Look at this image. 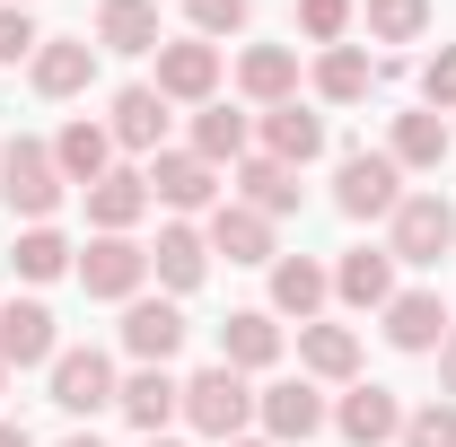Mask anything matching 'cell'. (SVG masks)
Segmentation results:
<instances>
[{"mask_svg":"<svg viewBox=\"0 0 456 447\" xmlns=\"http://www.w3.org/2000/svg\"><path fill=\"white\" fill-rule=\"evenodd\" d=\"M0 202H9L27 228H53V211H61V167H53L45 141H0Z\"/></svg>","mask_w":456,"mask_h":447,"instance_id":"1","label":"cell"},{"mask_svg":"<svg viewBox=\"0 0 456 447\" xmlns=\"http://www.w3.org/2000/svg\"><path fill=\"white\" fill-rule=\"evenodd\" d=\"M114 412H123L141 439H167V421L184 412V386H175L167 369H141V378H123V386H114Z\"/></svg>","mask_w":456,"mask_h":447,"instance_id":"12","label":"cell"},{"mask_svg":"<svg viewBox=\"0 0 456 447\" xmlns=\"http://www.w3.org/2000/svg\"><path fill=\"white\" fill-rule=\"evenodd\" d=\"M27 79H36V97H79L97 79V45L88 36H45L36 61H27Z\"/></svg>","mask_w":456,"mask_h":447,"instance_id":"13","label":"cell"},{"mask_svg":"<svg viewBox=\"0 0 456 447\" xmlns=\"http://www.w3.org/2000/svg\"><path fill=\"white\" fill-rule=\"evenodd\" d=\"M228 447H273V439H228Z\"/></svg>","mask_w":456,"mask_h":447,"instance_id":"42","label":"cell"},{"mask_svg":"<svg viewBox=\"0 0 456 447\" xmlns=\"http://www.w3.org/2000/svg\"><path fill=\"white\" fill-rule=\"evenodd\" d=\"M246 132H255L246 114L202 106V114H193V158H211V167H237V158H246Z\"/></svg>","mask_w":456,"mask_h":447,"instance_id":"31","label":"cell"},{"mask_svg":"<svg viewBox=\"0 0 456 447\" xmlns=\"http://www.w3.org/2000/svg\"><path fill=\"white\" fill-rule=\"evenodd\" d=\"M237 193H246V211H264V220H281V211H298V167H281V158H237Z\"/></svg>","mask_w":456,"mask_h":447,"instance_id":"26","label":"cell"},{"mask_svg":"<svg viewBox=\"0 0 456 447\" xmlns=\"http://www.w3.org/2000/svg\"><path fill=\"white\" fill-rule=\"evenodd\" d=\"M211 193H220V167H211V158H193V150H159V158H150V202H167V211H211Z\"/></svg>","mask_w":456,"mask_h":447,"instance_id":"10","label":"cell"},{"mask_svg":"<svg viewBox=\"0 0 456 447\" xmlns=\"http://www.w3.org/2000/svg\"><path fill=\"white\" fill-rule=\"evenodd\" d=\"M387 158H395V167H439V158H448V123H439L430 106H421V114H395Z\"/></svg>","mask_w":456,"mask_h":447,"instance_id":"30","label":"cell"},{"mask_svg":"<svg viewBox=\"0 0 456 447\" xmlns=\"http://www.w3.org/2000/svg\"><path fill=\"white\" fill-rule=\"evenodd\" d=\"M439 386H448V403H456V334L439 342Z\"/></svg>","mask_w":456,"mask_h":447,"instance_id":"39","label":"cell"},{"mask_svg":"<svg viewBox=\"0 0 456 447\" xmlns=\"http://www.w3.org/2000/svg\"><path fill=\"white\" fill-rule=\"evenodd\" d=\"M202 237H211V255H228V264H273V220L246 211V202H220Z\"/></svg>","mask_w":456,"mask_h":447,"instance_id":"20","label":"cell"},{"mask_svg":"<svg viewBox=\"0 0 456 447\" xmlns=\"http://www.w3.org/2000/svg\"><path fill=\"white\" fill-rule=\"evenodd\" d=\"M123 351H132L141 369H167L175 351H184V307H175V298H132V307H123Z\"/></svg>","mask_w":456,"mask_h":447,"instance_id":"8","label":"cell"},{"mask_svg":"<svg viewBox=\"0 0 456 447\" xmlns=\"http://www.w3.org/2000/svg\"><path fill=\"white\" fill-rule=\"evenodd\" d=\"M97 53H159V0H106L97 9Z\"/></svg>","mask_w":456,"mask_h":447,"instance_id":"25","label":"cell"},{"mask_svg":"<svg viewBox=\"0 0 456 447\" xmlns=\"http://www.w3.org/2000/svg\"><path fill=\"white\" fill-rule=\"evenodd\" d=\"M114 386H123V378H114L106 351H88V342H79V351H53V403L61 412H106Z\"/></svg>","mask_w":456,"mask_h":447,"instance_id":"9","label":"cell"},{"mask_svg":"<svg viewBox=\"0 0 456 447\" xmlns=\"http://www.w3.org/2000/svg\"><path fill=\"white\" fill-rule=\"evenodd\" d=\"M53 167H61V184H97V175L114 167V132L106 123H61V141H53Z\"/></svg>","mask_w":456,"mask_h":447,"instance_id":"22","label":"cell"},{"mask_svg":"<svg viewBox=\"0 0 456 447\" xmlns=\"http://www.w3.org/2000/svg\"><path fill=\"white\" fill-rule=\"evenodd\" d=\"M159 97L167 106H211L220 97V45H202V36L159 45Z\"/></svg>","mask_w":456,"mask_h":447,"instance_id":"5","label":"cell"},{"mask_svg":"<svg viewBox=\"0 0 456 447\" xmlns=\"http://www.w3.org/2000/svg\"><path fill=\"white\" fill-rule=\"evenodd\" d=\"M395 202H403V167L387 150H351L334 167V211L342 220H395Z\"/></svg>","mask_w":456,"mask_h":447,"instance_id":"2","label":"cell"},{"mask_svg":"<svg viewBox=\"0 0 456 447\" xmlns=\"http://www.w3.org/2000/svg\"><path fill=\"white\" fill-rule=\"evenodd\" d=\"M0 447H36V439H27V430H18V421H0Z\"/></svg>","mask_w":456,"mask_h":447,"instance_id":"40","label":"cell"},{"mask_svg":"<svg viewBox=\"0 0 456 447\" xmlns=\"http://www.w3.org/2000/svg\"><path fill=\"white\" fill-rule=\"evenodd\" d=\"M298 369L351 386V378H360V334H351V325H298Z\"/></svg>","mask_w":456,"mask_h":447,"instance_id":"24","label":"cell"},{"mask_svg":"<svg viewBox=\"0 0 456 447\" xmlns=\"http://www.w3.org/2000/svg\"><path fill=\"white\" fill-rule=\"evenodd\" d=\"M255 132H264V158H281V167H307V158L325 150V114H307L298 97H289V106H264Z\"/></svg>","mask_w":456,"mask_h":447,"instance_id":"19","label":"cell"},{"mask_svg":"<svg viewBox=\"0 0 456 447\" xmlns=\"http://www.w3.org/2000/svg\"><path fill=\"white\" fill-rule=\"evenodd\" d=\"M0 9H27V0H0Z\"/></svg>","mask_w":456,"mask_h":447,"instance_id":"44","label":"cell"},{"mask_svg":"<svg viewBox=\"0 0 456 447\" xmlns=\"http://www.w3.org/2000/svg\"><path fill=\"white\" fill-rule=\"evenodd\" d=\"M421 97H430V114L456 106V45H439V53L421 61Z\"/></svg>","mask_w":456,"mask_h":447,"instance_id":"37","label":"cell"},{"mask_svg":"<svg viewBox=\"0 0 456 447\" xmlns=\"http://www.w3.org/2000/svg\"><path fill=\"white\" fill-rule=\"evenodd\" d=\"M150 272L167 280V289H202V272H211V237L202 228H159V246H150Z\"/></svg>","mask_w":456,"mask_h":447,"instance_id":"23","label":"cell"},{"mask_svg":"<svg viewBox=\"0 0 456 447\" xmlns=\"http://www.w3.org/2000/svg\"><path fill=\"white\" fill-rule=\"evenodd\" d=\"M36 45H45L36 18H27V9H0V61H36Z\"/></svg>","mask_w":456,"mask_h":447,"instance_id":"38","label":"cell"},{"mask_svg":"<svg viewBox=\"0 0 456 447\" xmlns=\"http://www.w3.org/2000/svg\"><path fill=\"white\" fill-rule=\"evenodd\" d=\"M334 430H342L351 447H387V439H403V403H395L387 386H351V394L334 403Z\"/></svg>","mask_w":456,"mask_h":447,"instance_id":"17","label":"cell"},{"mask_svg":"<svg viewBox=\"0 0 456 447\" xmlns=\"http://www.w3.org/2000/svg\"><path fill=\"white\" fill-rule=\"evenodd\" d=\"M141 211H150V175H141V167H106L97 184H88V220H97V237H132Z\"/></svg>","mask_w":456,"mask_h":447,"instance_id":"18","label":"cell"},{"mask_svg":"<svg viewBox=\"0 0 456 447\" xmlns=\"http://www.w3.org/2000/svg\"><path fill=\"white\" fill-rule=\"evenodd\" d=\"M106 132H114V150H159V132H167V97L159 88H123L106 114Z\"/></svg>","mask_w":456,"mask_h":447,"instance_id":"28","label":"cell"},{"mask_svg":"<svg viewBox=\"0 0 456 447\" xmlns=\"http://www.w3.org/2000/svg\"><path fill=\"white\" fill-rule=\"evenodd\" d=\"M53 351H61V334H53L45 298H9L0 307V369H53Z\"/></svg>","mask_w":456,"mask_h":447,"instance_id":"7","label":"cell"},{"mask_svg":"<svg viewBox=\"0 0 456 447\" xmlns=\"http://www.w3.org/2000/svg\"><path fill=\"white\" fill-rule=\"evenodd\" d=\"M456 246V202H439V193H403L395 202V264H439Z\"/></svg>","mask_w":456,"mask_h":447,"instance_id":"4","label":"cell"},{"mask_svg":"<svg viewBox=\"0 0 456 447\" xmlns=\"http://www.w3.org/2000/svg\"><path fill=\"white\" fill-rule=\"evenodd\" d=\"M61 447H106V439H97V430H70V439H61Z\"/></svg>","mask_w":456,"mask_h":447,"instance_id":"41","label":"cell"},{"mask_svg":"<svg viewBox=\"0 0 456 447\" xmlns=\"http://www.w3.org/2000/svg\"><path fill=\"white\" fill-rule=\"evenodd\" d=\"M369 79H378V61L360 53V45H325V53H316V97H325V106H360Z\"/></svg>","mask_w":456,"mask_h":447,"instance_id":"29","label":"cell"},{"mask_svg":"<svg viewBox=\"0 0 456 447\" xmlns=\"http://www.w3.org/2000/svg\"><path fill=\"white\" fill-rule=\"evenodd\" d=\"M0 386H9V369H0Z\"/></svg>","mask_w":456,"mask_h":447,"instance_id":"45","label":"cell"},{"mask_svg":"<svg viewBox=\"0 0 456 447\" xmlns=\"http://www.w3.org/2000/svg\"><path fill=\"white\" fill-rule=\"evenodd\" d=\"M141 447H184V439H141Z\"/></svg>","mask_w":456,"mask_h":447,"instance_id":"43","label":"cell"},{"mask_svg":"<svg viewBox=\"0 0 456 447\" xmlns=\"http://www.w3.org/2000/svg\"><path fill=\"white\" fill-rule=\"evenodd\" d=\"M184 18H193V36L211 45V36H237V27H246V0H184Z\"/></svg>","mask_w":456,"mask_h":447,"instance_id":"35","label":"cell"},{"mask_svg":"<svg viewBox=\"0 0 456 447\" xmlns=\"http://www.w3.org/2000/svg\"><path fill=\"white\" fill-rule=\"evenodd\" d=\"M334 298V272L316 264V255H273V316H298V325H316V307Z\"/></svg>","mask_w":456,"mask_h":447,"instance_id":"16","label":"cell"},{"mask_svg":"<svg viewBox=\"0 0 456 447\" xmlns=\"http://www.w3.org/2000/svg\"><path fill=\"white\" fill-rule=\"evenodd\" d=\"M255 412H264V430H273V439H316V430H325V421H334V412H325V394L307 386V378H281V386H264L255 394Z\"/></svg>","mask_w":456,"mask_h":447,"instance_id":"14","label":"cell"},{"mask_svg":"<svg viewBox=\"0 0 456 447\" xmlns=\"http://www.w3.org/2000/svg\"><path fill=\"white\" fill-rule=\"evenodd\" d=\"M246 412H255V394H246V378L237 369H202V378H184V421L202 430V439H237L246 430Z\"/></svg>","mask_w":456,"mask_h":447,"instance_id":"3","label":"cell"},{"mask_svg":"<svg viewBox=\"0 0 456 447\" xmlns=\"http://www.w3.org/2000/svg\"><path fill=\"white\" fill-rule=\"evenodd\" d=\"M430 27V0H369V36L378 45H412Z\"/></svg>","mask_w":456,"mask_h":447,"instance_id":"33","label":"cell"},{"mask_svg":"<svg viewBox=\"0 0 456 447\" xmlns=\"http://www.w3.org/2000/svg\"><path fill=\"white\" fill-rule=\"evenodd\" d=\"M378 316H387V342H395V351H439V342L456 334V325H448V298H439V289H395Z\"/></svg>","mask_w":456,"mask_h":447,"instance_id":"11","label":"cell"},{"mask_svg":"<svg viewBox=\"0 0 456 447\" xmlns=\"http://www.w3.org/2000/svg\"><path fill=\"white\" fill-rule=\"evenodd\" d=\"M141 280H150V246H132V237H97L88 255H79V289L88 298H141Z\"/></svg>","mask_w":456,"mask_h":447,"instance_id":"6","label":"cell"},{"mask_svg":"<svg viewBox=\"0 0 456 447\" xmlns=\"http://www.w3.org/2000/svg\"><path fill=\"white\" fill-rule=\"evenodd\" d=\"M237 88H246L255 106H289V97H298V53H289V45H255V53L237 61Z\"/></svg>","mask_w":456,"mask_h":447,"instance_id":"27","label":"cell"},{"mask_svg":"<svg viewBox=\"0 0 456 447\" xmlns=\"http://www.w3.org/2000/svg\"><path fill=\"white\" fill-rule=\"evenodd\" d=\"M403 447H456V403H421V412H403Z\"/></svg>","mask_w":456,"mask_h":447,"instance_id":"34","label":"cell"},{"mask_svg":"<svg viewBox=\"0 0 456 447\" xmlns=\"http://www.w3.org/2000/svg\"><path fill=\"white\" fill-rule=\"evenodd\" d=\"M334 298H342V307H387V298H395V255L351 246V255L334 264Z\"/></svg>","mask_w":456,"mask_h":447,"instance_id":"21","label":"cell"},{"mask_svg":"<svg viewBox=\"0 0 456 447\" xmlns=\"http://www.w3.org/2000/svg\"><path fill=\"white\" fill-rule=\"evenodd\" d=\"M9 264H18L27 280H61L79 255H70V237H61V228H27V237L9 246Z\"/></svg>","mask_w":456,"mask_h":447,"instance_id":"32","label":"cell"},{"mask_svg":"<svg viewBox=\"0 0 456 447\" xmlns=\"http://www.w3.org/2000/svg\"><path fill=\"white\" fill-rule=\"evenodd\" d=\"M273 360H281V316L273 307H237L220 325V369L246 378V369H273Z\"/></svg>","mask_w":456,"mask_h":447,"instance_id":"15","label":"cell"},{"mask_svg":"<svg viewBox=\"0 0 456 447\" xmlns=\"http://www.w3.org/2000/svg\"><path fill=\"white\" fill-rule=\"evenodd\" d=\"M298 27H307L316 45H342V36H351V0H298Z\"/></svg>","mask_w":456,"mask_h":447,"instance_id":"36","label":"cell"}]
</instances>
